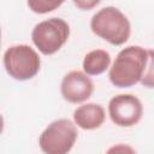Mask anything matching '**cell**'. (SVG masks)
I'll return each instance as SVG.
<instances>
[{"label":"cell","instance_id":"8992f818","mask_svg":"<svg viewBox=\"0 0 154 154\" xmlns=\"http://www.w3.org/2000/svg\"><path fill=\"white\" fill-rule=\"evenodd\" d=\"M108 116L113 124L120 128H131L140 123L143 116V105L134 94H118L108 102Z\"/></svg>","mask_w":154,"mask_h":154},{"label":"cell","instance_id":"8fae6325","mask_svg":"<svg viewBox=\"0 0 154 154\" xmlns=\"http://www.w3.org/2000/svg\"><path fill=\"white\" fill-rule=\"evenodd\" d=\"M140 83L144 88L154 89V49H148V60Z\"/></svg>","mask_w":154,"mask_h":154},{"label":"cell","instance_id":"277c9868","mask_svg":"<svg viewBox=\"0 0 154 154\" xmlns=\"http://www.w3.org/2000/svg\"><path fill=\"white\" fill-rule=\"evenodd\" d=\"M4 67L7 75L16 81H29L41 69L38 53L28 45H13L8 47L2 57Z\"/></svg>","mask_w":154,"mask_h":154},{"label":"cell","instance_id":"7c38bea8","mask_svg":"<svg viewBox=\"0 0 154 154\" xmlns=\"http://www.w3.org/2000/svg\"><path fill=\"white\" fill-rule=\"evenodd\" d=\"M72 1L73 5L81 11H90L101 2V0H72Z\"/></svg>","mask_w":154,"mask_h":154},{"label":"cell","instance_id":"5b68a950","mask_svg":"<svg viewBox=\"0 0 154 154\" xmlns=\"http://www.w3.org/2000/svg\"><path fill=\"white\" fill-rule=\"evenodd\" d=\"M70 37V25L59 17H52L37 23L31 31V41L43 55L60 51Z\"/></svg>","mask_w":154,"mask_h":154},{"label":"cell","instance_id":"7a4b0ae2","mask_svg":"<svg viewBox=\"0 0 154 154\" xmlns=\"http://www.w3.org/2000/svg\"><path fill=\"white\" fill-rule=\"evenodd\" d=\"M90 30L112 46H123L131 35L129 18L117 7L106 6L93 14Z\"/></svg>","mask_w":154,"mask_h":154},{"label":"cell","instance_id":"52a82bcc","mask_svg":"<svg viewBox=\"0 0 154 154\" xmlns=\"http://www.w3.org/2000/svg\"><path fill=\"white\" fill-rule=\"evenodd\" d=\"M94 93V83L84 71L72 70L67 72L60 83V94L69 103L85 102Z\"/></svg>","mask_w":154,"mask_h":154},{"label":"cell","instance_id":"9c48e42d","mask_svg":"<svg viewBox=\"0 0 154 154\" xmlns=\"http://www.w3.org/2000/svg\"><path fill=\"white\" fill-rule=\"evenodd\" d=\"M111 66V54L105 49H93L88 52L82 61L83 71L89 76H99Z\"/></svg>","mask_w":154,"mask_h":154},{"label":"cell","instance_id":"6da1fadb","mask_svg":"<svg viewBox=\"0 0 154 154\" xmlns=\"http://www.w3.org/2000/svg\"><path fill=\"white\" fill-rule=\"evenodd\" d=\"M148 60V49L128 46L116 57L108 69V79L117 88H130L141 82Z\"/></svg>","mask_w":154,"mask_h":154},{"label":"cell","instance_id":"3957f363","mask_svg":"<svg viewBox=\"0 0 154 154\" xmlns=\"http://www.w3.org/2000/svg\"><path fill=\"white\" fill-rule=\"evenodd\" d=\"M77 128L75 122L66 118L53 120L38 136L40 149L46 154H66L71 152L78 138Z\"/></svg>","mask_w":154,"mask_h":154},{"label":"cell","instance_id":"ba28073f","mask_svg":"<svg viewBox=\"0 0 154 154\" xmlns=\"http://www.w3.org/2000/svg\"><path fill=\"white\" fill-rule=\"evenodd\" d=\"M75 124L82 130L99 129L106 120V111L100 103L88 102L78 106L72 114Z\"/></svg>","mask_w":154,"mask_h":154},{"label":"cell","instance_id":"30bf717a","mask_svg":"<svg viewBox=\"0 0 154 154\" xmlns=\"http://www.w3.org/2000/svg\"><path fill=\"white\" fill-rule=\"evenodd\" d=\"M66 0H26L29 10L36 14H46L59 8Z\"/></svg>","mask_w":154,"mask_h":154}]
</instances>
